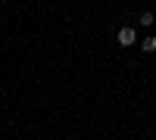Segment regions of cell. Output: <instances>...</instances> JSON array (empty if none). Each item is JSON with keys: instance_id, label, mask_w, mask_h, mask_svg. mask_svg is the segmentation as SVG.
Returning <instances> with one entry per match:
<instances>
[{"instance_id": "cell-2", "label": "cell", "mask_w": 156, "mask_h": 140, "mask_svg": "<svg viewBox=\"0 0 156 140\" xmlns=\"http://www.w3.org/2000/svg\"><path fill=\"white\" fill-rule=\"evenodd\" d=\"M144 50H147V53H153V50H156V37H147V41H144Z\"/></svg>"}, {"instance_id": "cell-1", "label": "cell", "mask_w": 156, "mask_h": 140, "mask_svg": "<svg viewBox=\"0 0 156 140\" xmlns=\"http://www.w3.org/2000/svg\"><path fill=\"white\" fill-rule=\"evenodd\" d=\"M134 37H137L134 28H119V44H122V47H131V44H134Z\"/></svg>"}, {"instance_id": "cell-3", "label": "cell", "mask_w": 156, "mask_h": 140, "mask_svg": "<svg viewBox=\"0 0 156 140\" xmlns=\"http://www.w3.org/2000/svg\"><path fill=\"white\" fill-rule=\"evenodd\" d=\"M153 22V12H140V25H150Z\"/></svg>"}]
</instances>
